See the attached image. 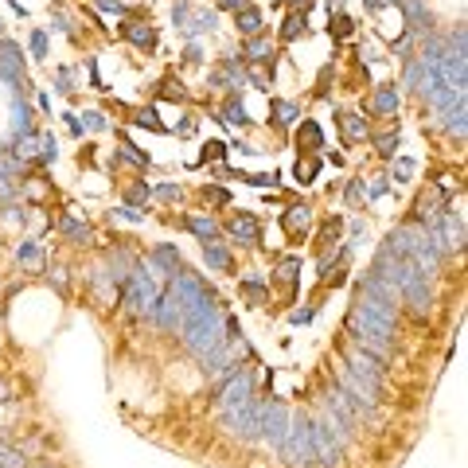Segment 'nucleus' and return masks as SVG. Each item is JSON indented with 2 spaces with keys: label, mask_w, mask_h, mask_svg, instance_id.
I'll return each instance as SVG.
<instances>
[{
  "label": "nucleus",
  "mask_w": 468,
  "mask_h": 468,
  "mask_svg": "<svg viewBox=\"0 0 468 468\" xmlns=\"http://www.w3.org/2000/svg\"><path fill=\"white\" fill-rule=\"evenodd\" d=\"M227 234L234 242H242V246H254L258 234H262V223H258V215H250V211H234V215L227 219Z\"/></svg>",
  "instance_id": "1"
},
{
  "label": "nucleus",
  "mask_w": 468,
  "mask_h": 468,
  "mask_svg": "<svg viewBox=\"0 0 468 468\" xmlns=\"http://www.w3.org/2000/svg\"><path fill=\"white\" fill-rule=\"evenodd\" d=\"M336 121H339V137H344V144L371 141V125H367V118H359L355 109H339Z\"/></svg>",
  "instance_id": "2"
},
{
  "label": "nucleus",
  "mask_w": 468,
  "mask_h": 468,
  "mask_svg": "<svg viewBox=\"0 0 468 468\" xmlns=\"http://www.w3.org/2000/svg\"><path fill=\"white\" fill-rule=\"evenodd\" d=\"M281 227H285L289 242H304V234H309V227H312V207L309 203L289 207L285 215H281Z\"/></svg>",
  "instance_id": "3"
},
{
  "label": "nucleus",
  "mask_w": 468,
  "mask_h": 468,
  "mask_svg": "<svg viewBox=\"0 0 468 468\" xmlns=\"http://www.w3.org/2000/svg\"><path fill=\"white\" fill-rule=\"evenodd\" d=\"M269 281H274V285H281L285 300H293V293H297V285H300V262H297V258H285V262H277V265H274V274H269Z\"/></svg>",
  "instance_id": "4"
},
{
  "label": "nucleus",
  "mask_w": 468,
  "mask_h": 468,
  "mask_svg": "<svg viewBox=\"0 0 468 468\" xmlns=\"http://www.w3.org/2000/svg\"><path fill=\"white\" fill-rule=\"evenodd\" d=\"M324 148V129L316 121H300L297 125V156H320Z\"/></svg>",
  "instance_id": "5"
},
{
  "label": "nucleus",
  "mask_w": 468,
  "mask_h": 468,
  "mask_svg": "<svg viewBox=\"0 0 468 468\" xmlns=\"http://www.w3.org/2000/svg\"><path fill=\"white\" fill-rule=\"evenodd\" d=\"M242 59L246 63H269L274 59V43L258 32V36H246V51H242Z\"/></svg>",
  "instance_id": "6"
},
{
  "label": "nucleus",
  "mask_w": 468,
  "mask_h": 468,
  "mask_svg": "<svg viewBox=\"0 0 468 468\" xmlns=\"http://www.w3.org/2000/svg\"><path fill=\"white\" fill-rule=\"evenodd\" d=\"M398 109V90L394 86H379L371 94V109L367 113H375V118H386V113H394Z\"/></svg>",
  "instance_id": "7"
},
{
  "label": "nucleus",
  "mask_w": 468,
  "mask_h": 468,
  "mask_svg": "<svg viewBox=\"0 0 468 468\" xmlns=\"http://www.w3.org/2000/svg\"><path fill=\"white\" fill-rule=\"evenodd\" d=\"M183 227L192 230V234H195V238H199V242H203V246H207V242H215V238H219V223H215V219H203V215H188V219H183Z\"/></svg>",
  "instance_id": "8"
},
{
  "label": "nucleus",
  "mask_w": 468,
  "mask_h": 468,
  "mask_svg": "<svg viewBox=\"0 0 468 468\" xmlns=\"http://www.w3.org/2000/svg\"><path fill=\"white\" fill-rule=\"evenodd\" d=\"M324 168V160L320 156H297V183L300 188H309L312 180H316V172Z\"/></svg>",
  "instance_id": "9"
},
{
  "label": "nucleus",
  "mask_w": 468,
  "mask_h": 468,
  "mask_svg": "<svg viewBox=\"0 0 468 468\" xmlns=\"http://www.w3.org/2000/svg\"><path fill=\"white\" fill-rule=\"evenodd\" d=\"M234 24H238V32H242V36H258L265 20H262V12H258V8H242Z\"/></svg>",
  "instance_id": "10"
},
{
  "label": "nucleus",
  "mask_w": 468,
  "mask_h": 468,
  "mask_svg": "<svg viewBox=\"0 0 468 468\" xmlns=\"http://www.w3.org/2000/svg\"><path fill=\"white\" fill-rule=\"evenodd\" d=\"M125 36L133 39V43H137V47L141 51H153L156 47V32L153 27H141V24H125Z\"/></svg>",
  "instance_id": "11"
},
{
  "label": "nucleus",
  "mask_w": 468,
  "mask_h": 468,
  "mask_svg": "<svg viewBox=\"0 0 468 468\" xmlns=\"http://www.w3.org/2000/svg\"><path fill=\"white\" fill-rule=\"evenodd\" d=\"M242 297L250 300V304H262V300L269 297V289H265L262 277H246V281H242Z\"/></svg>",
  "instance_id": "12"
},
{
  "label": "nucleus",
  "mask_w": 468,
  "mask_h": 468,
  "mask_svg": "<svg viewBox=\"0 0 468 468\" xmlns=\"http://www.w3.org/2000/svg\"><path fill=\"white\" fill-rule=\"evenodd\" d=\"M339 230H344V219H339V215L324 219V223H320V246H336V242H339Z\"/></svg>",
  "instance_id": "13"
},
{
  "label": "nucleus",
  "mask_w": 468,
  "mask_h": 468,
  "mask_svg": "<svg viewBox=\"0 0 468 468\" xmlns=\"http://www.w3.org/2000/svg\"><path fill=\"white\" fill-rule=\"evenodd\" d=\"M300 32H304V12H289L285 24H281V43H293Z\"/></svg>",
  "instance_id": "14"
},
{
  "label": "nucleus",
  "mask_w": 468,
  "mask_h": 468,
  "mask_svg": "<svg viewBox=\"0 0 468 468\" xmlns=\"http://www.w3.org/2000/svg\"><path fill=\"white\" fill-rule=\"evenodd\" d=\"M289 121H297V106L293 102H274V113H269V125H289Z\"/></svg>",
  "instance_id": "15"
},
{
  "label": "nucleus",
  "mask_w": 468,
  "mask_h": 468,
  "mask_svg": "<svg viewBox=\"0 0 468 468\" xmlns=\"http://www.w3.org/2000/svg\"><path fill=\"white\" fill-rule=\"evenodd\" d=\"M199 199H207L211 207H227V203H234V195H230L227 188H215V183H207L203 192H199Z\"/></svg>",
  "instance_id": "16"
},
{
  "label": "nucleus",
  "mask_w": 468,
  "mask_h": 468,
  "mask_svg": "<svg viewBox=\"0 0 468 468\" xmlns=\"http://www.w3.org/2000/svg\"><path fill=\"white\" fill-rule=\"evenodd\" d=\"M203 258L215 265V269H234V265H230V258H227V250H223V246H215V242H207V246H203Z\"/></svg>",
  "instance_id": "17"
},
{
  "label": "nucleus",
  "mask_w": 468,
  "mask_h": 468,
  "mask_svg": "<svg viewBox=\"0 0 468 468\" xmlns=\"http://www.w3.org/2000/svg\"><path fill=\"white\" fill-rule=\"evenodd\" d=\"M63 234L71 242H90V227H86V223H74V219H63Z\"/></svg>",
  "instance_id": "18"
},
{
  "label": "nucleus",
  "mask_w": 468,
  "mask_h": 468,
  "mask_svg": "<svg viewBox=\"0 0 468 468\" xmlns=\"http://www.w3.org/2000/svg\"><path fill=\"white\" fill-rule=\"evenodd\" d=\"M375 148H379V156H394L398 153V133H379V137H375Z\"/></svg>",
  "instance_id": "19"
},
{
  "label": "nucleus",
  "mask_w": 468,
  "mask_h": 468,
  "mask_svg": "<svg viewBox=\"0 0 468 468\" xmlns=\"http://www.w3.org/2000/svg\"><path fill=\"white\" fill-rule=\"evenodd\" d=\"M223 156H227V144H223V141H207L203 148H199V160H203V164H211V160H223Z\"/></svg>",
  "instance_id": "20"
},
{
  "label": "nucleus",
  "mask_w": 468,
  "mask_h": 468,
  "mask_svg": "<svg viewBox=\"0 0 468 468\" xmlns=\"http://www.w3.org/2000/svg\"><path fill=\"white\" fill-rule=\"evenodd\" d=\"M133 121H137V125H144V129H153V133H164V121L156 118L153 109H144V113H137Z\"/></svg>",
  "instance_id": "21"
},
{
  "label": "nucleus",
  "mask_w": 468,
  "mask_h": 468,
  "mask_svg": "<svg viewBox=\"0 0 468 468\" xmlns=\"http://www.w3.org/2000/svg\"><path fill=\"white\" fill-rule=\"evenodd\" d=\"M351 27H355V20H351V16H344V12L332 16V36L344 39V36H351Z\"/></svg>",
  "instance_id": "22"
},
{
  "label": "nucleus",
  "mask_w": 468,
  "mask_h": 468,
  "mask_svg": "<svg viewBox=\"0 0 468 468\" xmlns=\"http://www.w3.org/2000/svg\"><path fill=\"white\" fill-rule=\"evenodd\" d=\"M227 118H230V121H238V125H246V113H242L238 94H230V98H227Z\"/></svg>",
  "instance_id": "23"
},
{
  "label": "nucleus",
  "mask_w": 468,
  "mask_h": 468,
  "mask_svg": "<svg viewBox=\"0 0 468 468\" xmlns=\"http://www.w3.org/2000/svg\"><path fill=\"white\" fill-rule=\"evenodd\" d=\"M160 98H176V102H183V98H188V90H183L180 82H164V86H160Z\"/></svg>",
  "instance_id": "24"
},
{
  "label": "nucleus",
  "mask_w": 468,
  "mask_h": 468,
  "mask_svg": "<svg viewBox=\"0 0 468 468\" xmlns=\"http://www.w3.org/2000/svg\"><path fill=\"white\" fill-rule=\"evenodd\" d=\"M125 199H129V203H144V199H148V188H144V183H133L129 192H125Z\"/></svg>",
  "instance_id": "25"
},
{
  "label": "nucleus",
  "mask_w": 468,
  "mask_h": 468,
  "mask_svg": "<svg viewBox=\"0 0 468 468\" xmlns=\"http://www.w3.org/2000/svg\"><path fill=\"white\" fill-rule=\"evenodd\" d=\"M180 188H176V183H164V188H156V199H180Z\"/></svg>",
  "instance_id": "26"
},
{
  "label": "nucleus",
  "mask_w": 468,
  "mask_h": 468,
  "mask_svg": "<svg viewBox=\"0 0 468 468\" xmlns=\"http://www.w3.org/2000/svg\"><path fill=\"white\" fill-rule=\"evenodd\" d=\"M32 51H36L39 59L47 55V36H43V32H36V36H32Z\"/></svg>",
  "instance_id": "27"
},
{
  "label": "nucleus",
  "mask_w": 468,
  "mask_h": 468,
  "mask_svg": "<svg viewBox=\"0 0 468 468\" xmlns=\"http://www.w3.org/2000/svg\"><path fill=\"white\" fill-rule=\"evenodd\" d=\"M398 180H410V176H414V164H410V160H402V164H398V172H394Z\"/></svg>",
  "instance_id": "28"
},
{
  "label": "nucleus",
  "mask_w": 468,
  "mask_h": 468,
  "mask_svg": "<svg viewBox=\"0 0 468 468\" xmlns=\"http://www.w3.org/2000/svg\"><path fill=\"white\" fill-rule=\"evenodd\" d=\"M312 320V309H300V312H293V324H309Z\"/></svg>",
  "instance_id": "29"
}]
</instances>
